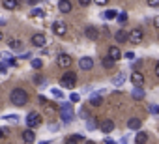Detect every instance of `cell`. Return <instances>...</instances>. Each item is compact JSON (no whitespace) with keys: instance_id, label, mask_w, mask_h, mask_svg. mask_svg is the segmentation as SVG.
Masks as SVG:
<instances>
[{"instance_id":"6da1fadb","label":"cell","mask_w":159,"mask_h":144,"mask_svg":"<svg viewBox=\"0 0 159 144\" xmlns=\"http://www.w3.org/2000/svg\"><path fill=\"white\" fill-rule=\"evenodd\" d=\"M10 101H11V105H15V107H25V105L28 103V94H26L23 88H13L11 94H10Z\"/></svg>"},{"instance_id":"7a4b0ae2","label":"cell","mask_w":159,"mask_h":144,"mask_svg":"<svg viewBox=\"0 0 159 144\" xmlns=\"http://www.w3.org/2000/svg\"><path fill=\"white\" fill-rule=\"evenodd\" d=\"M58 114H60V118H62L64 124H71L73 118H75L73 105H71V103H62V105L58 107Z\"/></svg>"},{"instance_id":"3957f363","label":"cell","mask_w":159,"mask_h":144,"mask_svg":"<svg viewBox=\"0 0 159 144\" xmlns=\"http://www.w3.org/2000/svg\"><path fill=\"white\" fill-rule=\"evenodd\" d=\"M77 84V73H73V71H66V73L60 77V86L62 88H75Z\"/></svg>"},{"instance_id":"277c9868","label":"cell","mask_w":159,"mask_h":144,"mask_svg":"<svg viewBox=\"0 0 159 144\" xmlns=\"http://www.w3.org/2000/svg\"><path fill=\"white\" fill-rule=\"evenodd\" d=\"M41 124H43V118H41L39 112H28V116H26V125H28V127L36 129V127H39Z\"/></svg>"},{"instance_id":"5b68a950","label":"cell","mask_w":159,"mask_h":144,"mask_svg":"<svg viewBox=\"0 0 159 144\" xmlns=\"http://www.w3.org/2000/svg\"><path fill=\"white\" fill-rule=\"evenodd\" d=\"M142 39H144V32H142L140 28H133V30L127 34V41H129V43H133V45L142 43Z\"/></svg>"},{"instance_id":"8992f818","label":"cell","mask_w":159,"mask_h":144,"mask_svg":"<svg viewBox=\"0 0 159 144\" xmlns=\"http://www.w3.org/2000/svg\"><path fill=\"white\" fill-rule=\"evenodd\" d=\"M52 32H54V36L62 38V36H66V32H67V25L62 23V21H54V23H52Z\"/></svg>"},{"instance_id":"52a82bcc","label":"cell","mask_w":159,"mask_h":144,"mask_svg":"<svg viewBox=\"0 0 159 144\" xmlns=\"http://www.w3.org/2000/svg\"><path fill=\"white\" fill-rule=\"evenodd\" d=\"M56 64H58L60 67H64V69H67V67H71V64H73V58H71L69 54H66V52H62V54H58V58H56Z\"/></svg>"},{"instance_id":"ba28073f","label":"cell","mask_w":159,"mask_h":144,"mask_svg":"<svg viewBox=\"0 0 159 144\" xmlns=\"http://www.w3.org/2000/svg\"><path fill=\"white\" fill-rule=\"evenodd\" d=\"M79 67H81L83 71L92 69V67H94V58H90V56H83L81 60H79Z\"/></svg>"},{"instance_id":"9c48e42d","label":"cell","mask_w":159,"mask_h":144,"mask_svg":"<svg viewBox=\"0 0 159 144\" xmlns=\"http://www.w3.org/2000/svg\"><path fill=\"white\" fill-rule=\"evenodd\" d=\"M30 41H32V45L34 47H45V43H47V39H45V36L43 34H34L32 38H30Z\"/></svg>"},{"instance_id":"30bf717a","label":"cell","mask_w":159,"mask_h":144,"mask_svg":"<svg viewBox=\"0 0 159 144\" xmlns=\"http://www.w3.org/2000/svg\"><path fill=\"white\" fill-rule=\"evenodd\" d=\"M131 83H133V86H142L144 84V75L135 71V73H131Z\"/></svg>"},{"instance_id":"8fae6325","label":"cell","mask_w":159,"mask_h":144,"mask_svg":"<svg viewBox=\"0 0 159 144\" xmlns=\"http://www.w3.org/2000/svg\"><path fill=\"white\" fill-rule=\"evenodd\" d=\"M84 36H86L88 39H98V38H99V30H98L96 26H86Z\"/></svg>"},{"instance_id":"7c38bea8","label":"cell","mask_w":159,"mask_h":144,"mask_svg":"<svg viewBox=\"0 0 159 144\" xmlns=\"http://www.w3.org/2000/svg\"><path fill=\"white\" fill-rule=\"evenodd\" d=\"M109 56L116 62V60H120V58H122V51H120L116 45H112V47H109Z\"/></svg>"},{"instance_id":"4fadbf2b","label":"cell","mask_w":159,"mask_h":144,"mask_svg":"<svg viewBox=\"0 0 159 144\" xmlns=\"http://www.w3.org/2000/svg\"><path fill=\"white\" fill-rule=\"evenodd\" d=\"M23 140L25 142H34L36 140V133L32 131V127H28V129L23 131Z\"/></svg>"},{"instance_id":"5bb4252c","label":"cell","mask_w":159,"mask_h":144,"mask_svg":"<svg viewBox=\"0 0 159 144\" xmlns=\"http://www.w3.org/2000/svg\"><path fill=\"white\" fill-rule=\"evenodd\" d=\"M71 2H69V0H60V2H58V10L62 11V13H69L71 11Z\"/></svg>"},{"instance_id":"9a60e30c","label":"cell","mask_w":159,"mask_h":144,"mask_svg":"<svg viewBox=\"0 0 159 144\" xmlns=\"http://www.w3.org/2000/svg\"><path fill=\"white\" fill-rule=\"evenodd\" d=\"M140 125H142V122H140L139 118H129V120H127V127L133 129V131H139Z\"/></svg>"},{"instance_id":"2e32d148","label":"cell","mask_w":159,"mask_h":144,"mask_svg":"<svg viewBox=\"0 0 159 144\" xmlns=\"http://www.w3.org/2000/svg\"><path fill=\"white\" fill-rule=\"evenodd\" d=\"M99 127H101V131H103V133H111V131L114 129V122H112V120H103Z\"/></svg>"},{"instance_id":"e0dca14e","label":"cell","mask_w":159,"mask_h":144,"mask_svg":"<svg viewBox=\"0 0 159 144\" xmlns=\"http://www.w3.org/2000/svg\"><path fill=\"white\" fill-rule=\"evenodd\" d=\"M8 45H10V49H13V51H23V41H21V39L11 38V39L8 41Z\"/></svg>"},{"instance_id":"ac0fdd59","label":"cell","mask_w":159,"mask_h":144,"mask_svg":"<svg viewBox=\"0 0 159 144\" xmlns=\"http://www.w3.org/2000/svg\"><path fill=\"white\" fill-rule=\"evenodd\" d=\"M2 6L6 10H15L19 6V0H2Z\"/></svg>"},{"instance_id":"d6986e66","label":"cell","mask_w":159,"mask_h":144,"mask_svg":"<svg viewBox=\"0 0 159 144\" xmlns=\"http://www.w3.org/2000/svg\"><path fill=\"white\" fill-rule=\"evenodd\" d=\"M114 39H116L118 43H125V41H127V32H124V30H118V32L114 34Z\"/></svg>"},{"instance_id":"ffe728a7","label":"cell","mask_w":159,"mask_h":144,"mask_svg":"<svg viewBox=\"0 0 159 144\" xmlns=\"http://www.w3.org/2000/svg\"><path fill=\"white\" fill-rule=\"evenodd\" d=\"M101 103H103V97H101V94L90 96V105H92V107H99Z\"/></svg>"},{"instance_id":"44dd1931","label":"cell","mask_w":159,"mask_h":144,"mask_svg":"<svg viewBox=\"0 0 159 144\" xmlns=\"http://www.w3.org/2000/svg\"><path fill=\"white\" fill-rule=\"evenodd\" d=\"M43 107H45V112H47L49 116H52V114H56V112H58V107H56V105H52V103H49V101H47Z\"/></svg>"},{"instance_id":"7402d4cb","label":"cell","mask_w":159,"mask_h":144,"mask_svg":"<svg viewBox=\"0 0 159 144\" xmlns=\"http://www.w3.org/2000/svg\"><path fill=\"white\" fill-rule=\"evenodd\" d=\"M135 142H137V144H144V142H148V135L142 133V131L135 133Z\"/></svg>"},{"instance_id":"603a6c76","label":"cell","mask_w":159,"mask_h":144,"mask_svg":"<svg viewBox=\"0 0 159 144\" xmlns=\"http://www.w3.org/2000/svg\"><path fill=\"white\" fill-rule=\"evenodd\" d=\"M131 96H133L135 99H144V90H142L140 86H135L133 92H131Z\"/></svg>"},{"instance_id":"cb8c5ba5","label":"cell","mask_w":159,"mask_h":144,"mask_svg":"<svg viewBox=\"0 0 159 144\" xmlns=\"http://www.w3.org/2000/svg\"><path fill=\"white\" fill-rule=\"evenodd\" d=\"M124 83H125V75H124V73H118V75L112 79V84H114V86H122Z\"/></svg>"},{"instance_id":"d4e9b609","label":"cell","mask_w":159,"mask_h":144,"mask_svg":"<svg viewBox=\"0 0 159 144\" xmlns=\"http://www.w3.org/2000/svg\"><path fill=\"white\" fill-rule=\"evenodd\" d=\"M96 127H98V120H96L94 116H88V118H86V129L92 131V129H96Z\"/></svg>"},{"instance_id":"484cf974","label":"cell","mask_w":159,"mask_h":144,"mask_svg":"<svg viewBox=\"0 0 159 144\" xmlns=\"http://www.w3.org/2000/svg\"><path fill=\"white\" fill-rule=\"evenodd\" d=\"M116 13H118L116 10H107L105 13H101V17H103L105 21H109V19H114V17H116Z\"/></svg>"},{"instance_id":"4316f807","label":"cell","mask_w":159,"mask_h":144,"mask_svg":"<svg viewBox=\"0 0 159 144\" xmlns=\"http://www.w3.org/2000/svg\"><path fill=\"white\" fill-rule=\"evenodd\" d=\"M101 64H103V67H105V69H111V67L114 65V60H112V58L107 54V56L103 58V62H101Z\"/></svg>"},{"instance_id":"83f0119b","label":"cell","mask_w":159,"mask_h":144,"mask_svg":"<svg viewBox=\"0 0 159 144\" xmlns=\"http://www.w3.org/2000/svg\"><path fill=\"white\" fill-rule=\"evenodd\" d=\"M67 142H84V137L83 135H71V137H67Z\"/></svg>"},{"instance_id":"f1b7e54d","label":"cell","mask_w":159,"mask_h":144,"mask_svg":"<svg viewBox=\"0 0 159 144\" xmlns=\"http://www.w3.org/2000/svg\"><path fill=\"white\" fill-rule=\"evenodd\" d=\"M114 19H116L118 23H125V21H127V13H125V11H122V13H116V17H114Z\"/></svg>"},{"instance_id":"f546056e","label":"cell","mask_w":159,"mask_h":144,"mask_svg":"<svg viewBox=\"0 0 159 144\" xmlns=\"http://www.w3.org/2000/svg\"><path fill=\"white\" fill-rule=\"evenodd\" d=\"M30 15H32V17H43V15H45V11H43V10H39V8H34Z\"/></svg>"},{"instance_id":"4dcf8cb0","label":"cell","mask_w":159,"mask_h":144,"mask_svg":"<svg viewBox=\"0 0 159 144\" xmlns=\"http://www.w3.org/2000/svg\"><path fill=\"white\" fill-rule=\"evenodd\" d=\"M32 67H34V69H41V67H43V62H41L39 58H34V60H32Z\"/></svg>"},{"instance_id":"1f68e13d","label":"cell","mask_w":159,"mask_h":144,"mask_svg":"<svg viewBox=\"0 0 159 144\" xmlns=\"http://www.w3.org/2000/svg\"><path fill=\"white\" fill-rule=\"evenodd\" d=\"M69 101H71V103H79V101H81V96H79V94H75V92H71V96H69Z\"/></svg>"},{"instance_id":"d6a6232c","label":"cell","mask_w":159,"mask_h":144,"mask_svg":"<svg viewBox=\"0 0 159 144\" xmlns=\"http://www.w3.org/2000/svg\"><path fill=\"white\" fill-rule=\"evenodd\" d=\"M56 99H62V90H58V88H52V92H51Z\"/></svg>"},{"instance_id":"836d02e7","label":"cell","mask_w":159,"mask_h":144,"mask_svg":"<svg viewBox=\"0 0 159 144\" xmlns=\"http://www.w3.org/2000/svg\"><path fill=\"white\" fill-rule=\"evenodd\" d=\"M8 122H19V116H15V114H8V116H4Z\"/></svg>"},{"instance_id":"e575fe53","label":"cell","mask_w":159,"mask_h":144,"mask_svg":"<svg viewBox=\"0 0 159 144\" xmlns=\"http://www.w3.org/2000/svg\"><path fill=\"white\" fill-rule=\"evenodd\" d=\"M148 6L150 8H159V0H148Z\"/></svg>"},{"instance_id":"d590c367","label":"cell","mask_w":159,"mask_h":144,"mask_svg":"<svg viewBox=\"0 0 159 144\" xmlns=\"http://www.w3.org/2000/svg\"><path fill=\"white\" fill-rule=\"evenodd\" d=\"M79 4H81L83 8H86V6H90V4H92V0H79Z\"/></svg>"},{"instance_id":"8d00e7d4","label":"cell","mask_w":159,"mask_h":144,"mask_svg":"<svg viewBox=\"0 0 159 144\" xmlns=\"http://www.w3.org/2000/svg\"><path fill=\"white\" fill-rule=\"evenodd\" d=\"M150 112H153V114H159V107H157V105H150Z\"/></svg>"},{"instance_id":"74e56055","label":"cell","mask_w":159,"mask_h":144,"mask_svg":"<svg viewBox=\"0 0 159 144\" xmlns=\"http://www.w3.org/2000/svg\"><path fill=\"white\" fill-rule=\"evenodd\" d=\"M6 71H8V65H6V64H0V73H2V75H4V73H6Z\"/></svg>"},{"instance_id":"f35d334b","label":"cell","mask_w":159,"mask_h":144,"mask_svg":"<svg viewBox=\"0 0 159 144\" xmlns=\"http://www.w3.org/2000/svg\"><path fill=\"white\" fill-rule=\"evenodd\" d=\"M94 2H96L98 6H107V2H109V0H94Z\"/></svg>"},{"instance_id":"ab89813d","label":"cell","mask_w":159,"mask_h":144,"mask_svg":"<svg viewBox=\"0 0 159 144\" xmlns=\"http://www.w3.org/2000/svg\"><path fill=\"white\" fill-rule=\"evenodd\" d=\"M79 114H81V116H83L84 120L88 118V110H86V109H81V112H79Z\"/></svg>"},{"instance_id":"60d3db41","label":"cell","mask_w":159,"mask_h":144,"mask_svg":"<svg viewBox=\"0 0 159 144\" xmlns=\"http://www.w3.org/2000/svg\"><path fill=\"white\" fill-rule=\"evenodd\" d=\"M153 26H155V28H157V30H159V15H157V17H155V19H153Z\"/></svg>"},{"instance_id":"b9f144b4","label":"cell","mask_w":159,"mask_h":144,"mask_svg":"<svg viewBox=\"0 0 159 144\" xmlns=\"http://www.w3.org/2000/svg\"><path fill=\"white\" fill-rule=\"evenodd\" d=\"M153 71H155V77H157V79H159V62H157V64H155V69H153Z\"/></svg>"},{"instance_id":"7bdbcfd3","label":"cell","mask_w":159,"mask_h":144,"mask_svg":"<svg viewBox=\"0 0 159 144\" xmlns=\"http://www.w3.org/2000/svg\"><path fill=\"white\" fill-rule=\"evenodd\" d=\"M125 58H127V60H133V58H135V54H133V52H125Z\"/></svg>"},{"instance_id":"ee69618b","label":"cell","mask_w":159,"mask_h":144,"mask_svg":"<svg viewBox=\"0 0 159 144\" xmlns=\"http://www.w3.org/2000/svg\"><path fill=\"white\" fill-rule=\"evenodd\" d=\"M26 2H28V4H30V6H36V4H38V2H39V0H26Z\"/></svg>"},{"instance_id":"f6af8a7d","label":"cell","mask_w":159,"mask_h":144,"mask_svg":"<svg viewBox=\"0 0 159 144\" xmlns=\"http://www.w3.org/2000/svg\"><path fill=\"white\" fill-rule=\"evenodd\" d=\"M36 83H38V84H41V83H43V77H41V75H38V77H36Z\"/></svg>"},{"instance_id":"bcb514c9","label":"cell","mask_w":159,"mask_h":144,"mask_svg":"<svg viewBox=\"0 0 159 144\" xmlns=\"http://www.w3.org/2000/svg\"><path fill=\"white\" fill-rule=\"evenodd\" d=\"M103 34H105V36H107V38H109V36H111V30H109V28H107V26H105V30H103Z\"/></svg>"},{"instance_id":"7dc6e473","label":"cell","mask_w":159,"mask_h":144,"mask_svg":"<svg viewBox=\"0 0 159 144\" xmlns=\"http://www.w3.org/2000/svg\"><path fill=\"white\" fill-rule=\"evenodd\" d=\"M4 135H6V133H4L2 129H0V138H4Z\"/></svg>"},{"instance_id":"c3c4849f","label":"cell","mask_w":159,"mask_h":144,"mask_svg":"<svg viewBox=\"0 0 159 144\" xmlns=\"http://www.w3.org/2000/svg\"><path fill=\"white\" fill-rule=\"evenodd\" d=\"M0 41H2V30H0Z\"/></svg>"}]
</instances>
